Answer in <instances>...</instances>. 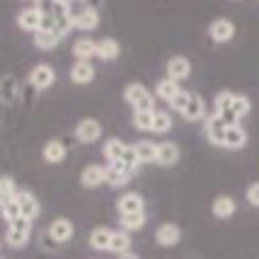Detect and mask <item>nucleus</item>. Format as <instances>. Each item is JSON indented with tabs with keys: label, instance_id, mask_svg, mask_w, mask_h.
<instances>
[{
	"label": "nucleus",
	"instance_id": "obj_1",
	"mask_svg": "<svg viewBox=\"0 0 259 259\" xmlns=\"http://www.w3.org/2000/svg\"><path fill=\"white\" fill-rule=\"evenodd\" d=\"M124 100L134 107V112H155V97L141 85V82H131L126 85L124 90Z\"/></svg>",
	"mask_w": 259,
	"mask_h": 259
},
{
	"label": "nucleus",
	"instance_id": "obj_2",
	"mask_svg": "<svg viewBox=\"0 0 259 259\" xmlns=\"http://www.w3.org/2000/svg\"><path fill=\"white\" fill-rule=\"evenodd\" d=\"M29 233H32V221H27V218H17L15 223H10L8 228V245L12 249H22L27 247V242H29Z\"/></svg>",
	"mask_w": 259,
	"mask_h": 259
},
{
	"label": "nucleus",
	"instance_id": "obj_3",
	"mask_svg": "<svg viewBox=\"0 0 259 259\" xmlns=\"http://www.w3.org/2000/svg\"><path fill=\"white\" fill-rule=\"evenodd\" d=\"M102 136V124L97 119H80L78 126H75V138H78L80 143H95V141H100Z\"/></svg>",
	"mask_w": 259,
	"mask_h": 259
},
{
	"label": "nucleus",
	"instance_id": "obj_4",
	"mask_svg": "<svg viewBox=\"0 0 259 259\" xmlns=\"http://www.w3.org/2000/svg\"><path fill=\"white\" fill-rule=\"evenodd\" d=\"M54 80H56V70L49 66V63H39V66H34L32 73H29V85L36 88V90H46V88H51V85H54Z\"/></svg>",
	"mask_w": 259,
	"mask_h": 259
},
{
	"label": "nucleus",
	"instance_id": "obj_5",
	"mask_svg": "<svg viewBox=\"0 0 259 259\" xmlns=\"http://www.w3.org/2000/svg\"><path fill=\"white\" fill-rule=\"evenodd\" d=\"M208 36L213 39L215 44H226V41H230L235 36V24L226 20V17H218V20L208 24Z\"/></svg>",
	"mask_w": 259,
	"mask_h": 259
},
{
	"label": "nucleus",
	"instance_id": "obj_6",
	"mask_svg": "<svg viewBox=\"0 0 259 259\" xmlns=\"http://www.w3.org/2000/svg\"><path fill=\"white\" fill-rule=\"evenodd\" d=\"M167 78L175 80V82H182V80H187L192 75V61L187 56H172L167 61Z\"/></svg>",
	"mask_w": 259,
	"mask_h": 259
},
{
	"label": "nucleus",
	"instance_id": "obj_7",
	"mask_svg": "<svg viewBox=\"0 0 259 259\" xmlns=\"http://www.w3.org/2000/svg\"><path fill=\"white\" fill-rule=\"evenodd\" d=\"M41 5H34V8H27L17 15V24H20V29L24 32H39V27H41V20H44V10H39Z\"/></svg>",
	"mask_w": 259,
	"mask_h": 259
},
{
	"label": "nucleus",
	"instance_id": "obj_8",
	"mask_svg": "<svg viewBox=\"0 0 259 259\" xmlns=\"http://www.w3.org/2000/svg\"><path fill=\"white\" fill-rule=\"evenodd\" d=\"M131 175H134V169L128 167L124 160L107 165V184H112V187H124L126 182L131 180Z\"/></svg>",
	"mask_w": 259,
	"mask_h": 259
},
{
	"label": "nucleus",
	"instance_id": "obj_9",
	"mask_svg": "<svg viewBox=\"0 0 259 259\" xmlns=\"http://www.w3.org/2000/svg\"><path fill=\"white\" fill-rule=\"evenodd\" d=\"M226 131H228V126L221 121V116L211 114V116L206 119L203 134H206V138H208L213 146H223V141H226Z\"/></svg>",
	"mask_w": 259,
	"mask_h": 259
},
{
	"label": "nucleus",
	"instance_id": "obj_10",
	"mask_svg": "<svg viewBox=\"0 0 259 259\" xmlns=\"http://www.w3.org/2000/svg\"><path fill=\"white\" fill-rule=\"evenodd\" d=\"M80 182H82V187H88V189H95V187H100V184H107V167H102V165H88V167L82 169V175H80Z\"/></svg>",
	"mask_w": 259,
	"mask_h": 259
},
{
	"label": "nucleus",
	"instance_id": "obj_11",
	"mask_svg": "<svg viewBox=\"0 0 259 259\" xmlns=\"http://www.w3.org/2000/svg\"><path fill=\"white\" fill-rule=\"evenodd\" d=\"M15 201L20 203V211H22V218H27V221H34V218L39 215V201H36V196H34L32 192H27V189H22V192H17V196H15Z\"/></svg>",
	"mask_w": 259,
	"mask_h": 259
},
{
	"label": "nucleus",
	"instance_id": "obj_12",
	"mask_svg": "<svg viewBox=\"0 0 259 259\" xmlns=\"http://www.w3.org/2000/svg\"><path fill=\"white\" fill-rule=\"evenodd\" d=\"M46 235L51 237L54 242L63 245V242H68V240L73 237V223H70L68 218H56V221L49 226V233H46Z\"/></svg>",
	"mask_w": 259,
	"mask_h": 259
},
{
	"label": "nucleus",
	"instance_id": "obj_13",
	"mask_svg": "<svg viewBox=\"0 0 259 259\" xmlns=\"http://www.w3.org/2000/svg\"><path fill=\"white\" fill-rule=\"evenodd\" d=\"M155 240H158L160 247H175V245L182 240L180 226H175V223H162V226L158 228V233H155Z\"/></svg>",
	"mask_w": 259,
	"mask_h": 259
},
{
	"label": "nucleus",
	"instance_id": "obj_14",
	"mask_svg": "<svg viewBox=\"0 0 259 259\" xmlns=\"http://www.w3.org/2000/svg\"><path fill=\"white\" fill-rule=\"evenodd\" d=\"M20 97V88H17V78L15 75H3L0 78V102L5 107H12Z\"/></svg>",
	"mask_w": 259,
	"mask_h": 259
},
{
	"label": "nucleus",
	"instance_id": "obj_15",
	"mask_svg": "<svg viewBox=\"0 0 259 259\" xmlns=\"http://www.w3.org/2000/svg\"><path fill=\"white\" fill-rule=\"evenodd\" d=\"M119 215H131V213H143V196L136 192H126L119 199Z\"/></svg>",
	"mask_w": 259,
	"mask_h": 259
},
{
	"label": "nucleus",
	"instance_id": "obj_16",
	"mask_svg": "<svg viewBox=\"0 0 259 259\" xmlns=\"http://www.w3.org/2000/svg\"><path fill=\"white\" fill-rule=\"evenodd\" d=\"M70 80L75 85H88L95 80V66L88 63V61H75L73 68H70Z\"/></svg>",
	"mask_w": 259,
	"mask_h": 259
},
{
	"label": "nucleus",
	"instance_id": "obj_17",
	"mask_svg": "<svg viewBox=\"0 0 259 259\" xmlns=\"http://www.w3.org/2000/svg\"><path fill=\"white\" fill-rule=\"evenodd\" d=\"M211 211H213L215 218H230V215L237 211L235 206V199L233 196H228V194H221V196H215L213 199V206H211Z\"/></svg>",
	"mask_w": 259,
	"mask_h": 259
},
{
	"label": "nucleus",
	"instance_id": "obj_18",
	"mask_svg": "<svg viewBox=\"0 0 259 259\" xmlns=\"http://www.w3.org/2000/svg\"><path fill=\"white\" fill-rule=\"evenodd\" d=\"M247 143V131L242 126H230L226 131V141H223V148L228 150H242Z\"/></svg>",
	"mask_w": 259,
	"mask_h": 259
},
{
	"label": "nucleus",
	"instance_id": "obj_19",
	"mask_svg": "<svg viewBox=\"0 0 259 259\" xmlns=\"http://www.w3.org/2000/svg\"><path fill=\"white\" fill-rule=\"evenodd\" d=\"M112 237H114V230H109V228H95L90 233V247L97 249V252H107L112 247Z\"/></svg>",
	"mask_w": 259,
	"mask_h": 259
},
{
	"label": "nucleus",
	"instance_id": "obj_20",
	"mask_svg": "<svg viewBox=\"0 0 259 259\" xmlns=\"http://www.w3.org/2000/svg\"><path fill=\"white\" fill-rule=\"evenodd\" d=\"M136 150V158L141 165H146V162H158V143H153V141H138L134 146Z\"/></svg>",
	"mask_w": 259,
	"mask_h": 259
},
{
	"label": "nucleus",
	"instance_id": "obj_21",
	"mask_svg": "<svg viewBox=\"0 0 259 259\" xmlns=\"http://www.w3.org/2000/svg\"><path fill=\"white\" fill-rule=\"evenodd\" d=\"M119 54H121V46H119L116 39L104 36V39L97 41V56H100L102 61H114V58H119Z\"/></svg>",
	"mask_w": 259,
	"mask_h": 259
},
{
	"label": "nucleus",
	"instance_id": "obj_22",
	"mask_svg": "<svg viewBox=\"0 0 259 259\" xmlns=\"http://www.w3.org/2000/svg\"><path fill=\"white\" fill-rule=\"evenodd\" d=\"M182 116H184L187 121H201V119H206V104H203V100L199 95L192 92V100L187 104V109L182 112Z\"/></svg>",
	"mask_w": 259,
	"mask_h": 259
},
{
	"label": "nucleus",
	"instance_id": "obj_23",
	"mask_svg": "<svg viewBox=\"0 0 259 259\" xmlns=\"http://www.w3.org/2000/svg\"><path fill=\"white\" fill-rule=\"evenodd\" d=\"M177 160H180V148H177V143H172V141L160 143L158 146V165L169 167V165H175Z\"/></svg>",
	"mask_w": 259,
	"mask_h": 259
},
{
	"label": "nucleus",
	"instance_id": "obj_24",
	"mask_svg": "<svg viewBox=\"0 0 259 259\" xmlns=\"http://www.w3.org/2000/svg\"><path fill=\"white\" fill-rule=\"evenodd\" d=\"M73 56L78 58V61H88L90 63V58L97 56V41H92V39H78L73 44Z\"/></svg>",
	"mask_w": 259,
	"mask_h": 259
},
{
	"label": "nucleus",
	"instance_id": "obj_25",
	"mask_svg": "<svg viewBox=\"0 0 259 259\" xmlns=\"http://www.w3.org/2000/svg\"><path fill=\"white\" fill-rule=\"evenodd\" d=\"M182 92V88H180V82H175V80H169V78H165V80H160L158 82V88H155V95H158L162 102H172L177 95Z\"/></svg>",
	"mask_w": 259,
	"mask_h": 259
},
{
	"label": "nucleus",
	"instance_id": "obj_26",
	"mask_svg": "<svg viewBox=\"0 0 259 259\" xmlns=\"http://www.w3.org/2000/svg\"><path fill=\"white\" fill-rule=\"evenodd\" d=\"M126 143L124 141H119V138H109L107 143H104V158L109 160V162H119V160H124L126 155Z\"/></svg>",
	"mask_w": 259,
	"mask_h": 259
},
{
	"label": "nucleus",
	"instance_id": "obj_27",
	"mask_svg": "<svg viewBox=\"0 0 259 259\" xmlns=\"http://www.w3.org/2000/svg\"><path fill=\"white\" fill-rule=\"evenodd\" d=\"M61 39H63V34L58 32V29L56 32H36L34 34V46L41 49V51H51Z\"/></svg>",
	"mask_w": 259,
	"mask_h": 259
},
{
	"label": "nucleus",
	"instance_id": "obj_28",
	"mask_svg": "<svg viewBox=\"0 0 259 259\" xmlns=\"http://www.w3.org/2000/svg\"><path fill=\"white\" fill-rule=\"evenodd\" d=\"M66 158V146L61 143V141H49L44 146V160L46 162H51V165H58V162H63Z\"/></svg>",
	"mask_w": 259,
	"mask_h": 259
},
{
	"label": "nucleus",
	"instance_id": "obj_29",
	"mask_svg": "<svg viewBox=\"0 0 259 259\" xmlns=\"http://www.w3.org/2000/svg\"><path fill=\"white\" fill-rule=\"evenodd\" d=\"M15 196H17L15 180H12V177H0V208H3L5 203L15 201Z\"/></svg>",
	"mask_w": 259,
	"mask_h": 259
},
{
	"label": "nucleus",
	"instance_id": "obj_30",
	"mask_svg": "<svg viewBox=\"0 0 259 259\" xmlns=\"http://www.w3.org/2000/svg\"><path fill=\"white\" fill-rule=\"evenodd\" d=\"M131 237H128V233L126 230H116L112 237V252H116V254H126V252H131Z\"/></svg>",
	"mask_w": 259,
	"mask_h": 259
},
{
	"label": "nucleus",
	"instance_id": "obj_31",
	"mask_svg": "<svg viewBox=\"0 0 259 259\" xmlns=\"http://www.w3.org/2000/svg\"><path fill=\"white\" fill-rule=\"evenodd\" d=\"M143 228H146V211L143 213L121 215V230L131 233V230H143Z\"/></svg>",
	"mask_w": 259,
	"mask_h": 259
},
{
	"label": "nucleus",
	"instance_id": "obj_32",
	"mask_svg": "<svg viewBox=\"0 0 259 259\" xmlns=\"http://www.w3.org/2000/svg\"><path fill=\"white\" fill-rule=\"evenodd\" d=\"M90 8H92L90 3H78V0H70V3H66V15H68V20L75 24L80 17L85 15V12L90 10Z\"/></svg>",
	"mask_w": 259,
	"mask_h": 259
},
{
	"label": "nucleus",
	"instance_id": "obj_33",
	"mask_svg": "<svg viewBox=\"0 0 259 259\" xmlns=\"http://www.w3.org/2000/svg\"><path fill=\"white\" fill-rule=\"evenodd\" d=\"M230 109H233V114H235L237 119L247 116L249 109H252V104H249V97H247V95H233V104H230Z\"/></svg>",
	"mask_w": 259,
	"mask_h": 259
},
{
	"label": "nucleus",
	"instance_id": "obj_34",
	"mask_svg": "<svg viewBox=\"0 0 259 259\" xmlns=\"http://www.w3.org/2000/svg\"><path fill=\"white\" fill-rule=\"evenodd\" d=\"M155 112H134V126L138 131H153Z\"/></svg>",
	"mask_w": 259,
	"mask_h": 259
},
{
	"label": "nucleus",
	"instance_id": "obj_35",
	"mask_svg": "<svg viewBox=\"0 0 259 259\" xmlns=\"http://www.w3.org/2000/svg\"><path fill=\"white\" fill-rule=\"evenodd\" d=\"M97 24H100V12L95 10V8H90V10L85 12L73 27H78V29H95Z\"/></svg>",
	"mask_w": 259,
	"mask_h": 259
},
{
	"label": "nucleus",
	"instance_id": "obj_36",
	"mask_svg": "<svg viewBox=\"0 0 259 259\" xmlns=\"http://www.w3.org/2000/svg\"><path fill=\"white\" fill-rule=\"evenodd\" d=\"M172 128V116L167 112H155V119H153V134H167Z\"/></svg>",
	"mask_w": 259,
	"mask_h": 259
},
{
	"label": "nucleus",
	"instance_id": "obj_37",
	"mask_svg": "<svg viewBox=\"0 0 259 259\" xmlns=\"http://www.w3.org/2000/svg\"><path fill=\"white\" fill-rule=\"evenodd\" d=\"M230 104H233V92H228V90L218 92V95H215V100H213V114L228 112V109H230Z\"/></svg>",
	"mask_w": 259,
	"mask_h": 259
},
{
	"label": "nucleus",
	"instance_id": "obj_38",
	"mask_svg": "<svg viewBox=\"0 0 259 259\" xmlns=\"http://www.w3.org/2000/svg\"><path fill=\"white\" fill-rule=\"evenodd\" d=\"M0 215L8 221V223H15L17 218H22V211H20V203L17 201H10V203H5L3 208H0Z\"/></svg>",
	"mask_w": 259,
	"mask_h": 259
},
{
	"label": "nucleus",
	"instance_id": "obj_39",
	"mask_svg": "<svg viewBox=\"0 0 259 259\" xmlns=\"http://www.w3.org/2000/svg\"><path fill=\"white\" fill-rule=\"evenodd\" d=\"M189 100H192V92H184L182 90L180 95H177V97H175V100L169 102V107H172V109H175V112H184V109H187V104H189Z\"/></svg>",
	"mask_w": 259,
	"mask_h": 259
},
{
	"label": "nucleus",
	"instance_id": "obj_40",
	"mask_svg": "<svg viewBox=\"0 0 259 259\" xmlns=\"http://www.w3.org/2000/svg\"><path fill=\"white\" fill-rule=\"evenodd\" d=\"M247 201L252 203V206H259V182H254V184L247 187Z\"/></svg>",
	"mask_w": 259,
	"mask_h": 259
},
{
	"label": "nucleus",
	"instance_id": "obj_41",
	"mask_svg": "<svg viewBox=\"0 0 259 259\" xmlns=\"http://www.w3.org/2000/svg\"><path fill=\"white\" fill-rule=\"evenodd\" d=\"M119 259H141V257L134 254V252H126V254H119Z\"/></svg>",
	"mask_w": 259,
	"mask_h": 259
}]
</instances>
